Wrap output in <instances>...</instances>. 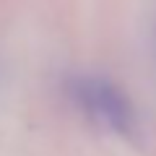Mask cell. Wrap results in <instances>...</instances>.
Segmentation results:
<instances>
[{"mask_svg": "<svg viewBox=\"0 0 156 156\" xmlns=\"http://www.w3.org/2000/svg\"><path fill=\"white\" fill-rule=\"evenodd\" d=\"M73 96L94 120L104 122L117 133L133 130V107L128 96L104 78H78L73 81Z\"/></svg>", "mask_w": 156, "mask_h": 156, "instance_id": "1", "label": "cell"}]
</instances>
